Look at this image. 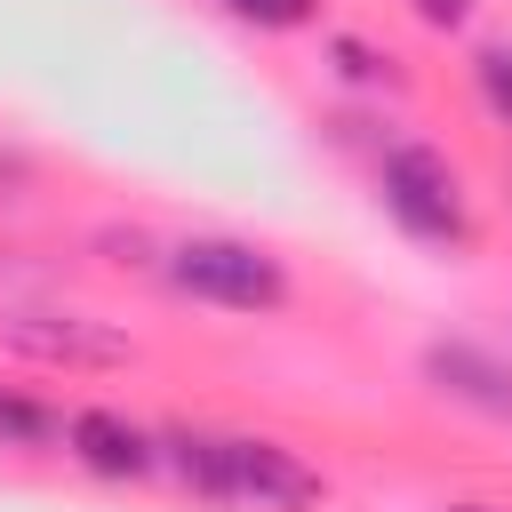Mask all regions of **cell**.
<instances>
[{
  "instance_id": "11",
  "label": "cell",
  "mask_w": 512,
  "mask_h": 512,
  "mask_svg": "<svg viewBox=\"0 0 512 512\" xmlns=\"http://www.w3.org/2000/svg\"><path fill=\"white\" fill-rule=\"evenodd\" d=\"M408 8H416V16L432 24V32H456V24L472 16V0H408Z\"/></svg>"
},
{
  "instance_id": "4",
  "label": "cell",
  "mask_w": 512,
  "mask_h": 512,
  "mask_svg": "<svg viewBox=\"0 0 512 512\" xmlns=\"http://www.w3.org/2000/svg\"><path fill=\"white\" fill-rule=\"evenodd\" d=\"M8 352L40 360V368H120L128 336L112 320H88V312H16L8 320Z\"/></svg>"
},
{
  "instance_id": "12",
  "label": "cell",
  "mask_w": 512,
  "mask_h": 512,
  "mask_svg": "<svg viewBox=\"0 0 512 512\" xmlns=\"http://www.w3.org/2000/svg\"><path fill=\"white\" fill-rule=\"evenodd\" d=\"M448 512H496V504H448Z\"/></svg>"
},
{
  "instance_id": "2",
  "label": "cell",
  "mask_w": 512,
  "mask_h": 512,
  "mask_svg": "<svg viewBox=\"0 0 512 512\" xmlns=\"http://www.w3.org/2000/svg\"><path fill=\"white\" fill-rule=\"evenodd\" d=\"M168 280L192 296V304H216V312H280L288 304V272L280 256H264L256 240H232V232H192L168 248Z\"/></svg>"
},
{
  "instance_id": "8",
  "label": "cell",
  "mask_w": 512,
  "mask_h": 512,
  "mask_svg": "<svg viewBox=\"0 0 512 512\" xmlns=\"http://www.w3.org/2000/svg\"><path fill=\"white\" fill-rule=\"evenodd\" d=\"M472 80H480V104L512 128V48H504V40H488V48L472 56Z\"/></svg>"
},
{
  "instance_id": "6",
  "label": "cell",
  "mask_w": 512,
  "mask_h": 512,
  "mask_svg": "<svg viewBox=\"0 0 512 512\" xmlns=\"http://www.w3.org/2000/svg\"><path fill=\"white\" fill-rule=\"evenodd\" d=\"M424 376H432L448 400L480 408V416H512V360H496V352H480V344H432V352H424Z\"/></svg>"
},
{
  "instance_id": "10",
  "label": "cell",
  "mask_w": 512,
  "mask_h": 512,
  "mask_svg": "<svg viewBox=\"0 0 512 512\" xmlns=\"http://www.w3.org/2000/svg\"><path fill=\"white\" fill-rule=\"evenodd\" d=\"M336 64H344V80H368V88H376V80H392V56H376V48H368V40H352V32L336 40Z\"/></svg>"
},
{
  "instance_id": "5",
  "label": "cell",
  "mask_w": 512,
  "mask_h": 512,
  "mask_svg": "<svg viewBox=\"0 0 512 512\" xmlns=\"http://www.w3.org/2000/svg\"><path fill=\"white\" fill-rule=\"evenodd\" d=\"M64 448H72V464H88L96 480H144V472L160 464V440H152L144 424H128L120 408H72Z\"/></svg>"
},
{
  "instance_id": "7",
  "label": "cell",
  "mask_w": 512,
  "mask_h": 512,
  "mask_svg": "<svg viewBox=\"0 0 512 512\" xmlns=\"http://www.w3.org/2000/svg\"><path fill=\"white\" fill-rule=\"evenodd\" d=\"M72 416H56L48 400L32 392H0V448H56Z\"/></svg>"
},
{
  "instance_id": "3",
  "label": "cell",
  "mask_w": 512,
  "mask_h": 512,
  "mask_svg": "<svg viewBox=\"0 0 512 512\" xmlns=\"http://www.w3.org/2000/svg\"><path fill=\"white\" fill-rule=\"evenodd\" d=\"M376 192H384V216L408 232V240H432V248H472V208H464V184L456 168L432 152V144H392L384 168H376Z\"/></svg>"
},
{
  "instance_id": "9",
  "label": "cell",
  "mask_w": 512,
  "mask_h": 512,
  "mask_svg": "<svg viewBox=\"0 0 512 512\" xmlns=\"http://www.w3.org/2000/svg\"><path fill=\"white\" fill-rule=\"evenodd\" d=\"M224 16H240L256 32H296V24L320 16V0H224Z\"/></svg>"
},
{
  "instance_id": "1",
  "label": "cell",
  "mask_w": 512,
  "mask_h": 512,
  "mask_svg": "<svg viewBox=\"0 0 512 512\" xmlns=\"http://www.w3.org/2000/svg\"><path fill=\"white\" fill-rule=\"evenodd\" d=\"M160 464L192 488V496H216V504H256V512H312L328 496V480L280 448V440H216V432H160Z\"/></svg>"
}]
</instances>
